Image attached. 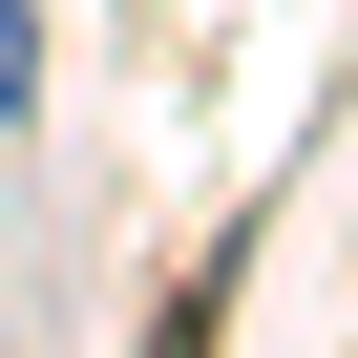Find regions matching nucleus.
Wrapping results in <instances>:
<instances>
[{"label": "nucleus", "instance_id": "f257e3e1", "mask_svg": "<svg viewBox=\"0 0 358 358\" xmlns=\"http://www.w3.org/2000/svg\"><path fill=\"white\" fill-rule=\"evenodd\" d=\"M22 85H43V22H22V0H0V127H22Z\"/></svg>", "mask_w": 358, "mask_h": 358}]
</instances>
